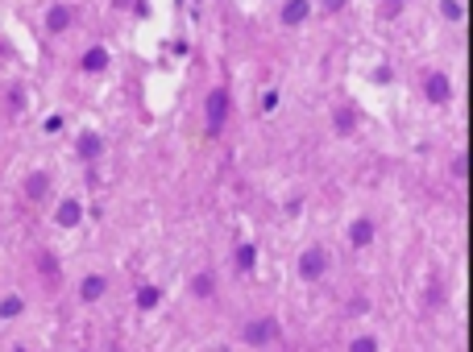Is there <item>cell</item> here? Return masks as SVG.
Segmentation results:
<instances>
[{
  "instance_id": "23",
  "label": "cell",
  "mask_w": 473,
  "mask_h": 352,
  "mask_svg": "<svg viewBox=\"0 0 473 352\" xmlns=\"http://www.w3.org/2000/svg\"><path fill=\"white\" fill-rule=\"evenodd\" d=\"M262 108L274 112V108H279V91H266V95H262Z\"/></svg>"
},
{
  "instance_id": "25",
  "label": "cell",
  "mask_w": 473,
  "mask_h": 352,
  "mask_svg": "<svg viewBox=\"0 0 473 352\" xmlns=\"http://www.w3.org/2000/svg\"><path fill=\"white\" fill-rule=\"evenodd\" d=\"M324 8H328V13H340V8H345V0H324Z\"/></svg>"
},
{
  "instance_id": "18",
  "label": "cell",
  "mask_w": 473,
  "mask_h": 352,
  "mask_svg": "<svg viewBox=\"0 0 473 352\" xmlns=\"http://www.w3.org/2000/svg\"><path fill=\"white\" fill-rule=\"evenodd\" d=\"M21 311H25V299L21 295H4L0 299V319H17Z\"/></svg>"
},
{
  "instance_id": "2",
  "label": "cell",
  "mask_w": 473,
  "mask_h": 352,
  "mask_svg": "<svg viewBox=\"0 0 473 352\" xmlns=\"http://www.w3.org/2000/svg\"><path fill=\"white\" fill-rule=\"evenodd\" d=\"M279 319L274 315H262V319H249L245 327H241V340L245 344H253V348H262V344H270V340H279Z\"/></svg>"
},
{
  "instance_id": "24",
  "label": "cell",
  "mask_w": 473,
  "mask_h": 352,
  "mask_svg": "<svg viewBox=\"0 0 473 352\" xmlns=\"http://www.w3.org/2000/svg\"><path fill=\"white\" fill-rule=\"evenodd\" d=\"M407 0H382V8H386V17H399V8H403Z\"/></svg>"
},
{
  "instance_id": "10",
  "label": "cell",
  "mask_w": 473,
  "mask_h": 352,
  "mask_svg": "<svg viewBox=\"0 0 473 352\" xmlns=\"http://www.w3.org/2000/svg\"><path fill=\"white\" fill-rule=\"evenodd\" d=\"M75 154H79L84 162H95V158L104 154V137H100V133H79V141H75Z\"/></svg>"
},
{
  "instance_id": "22",
  "label": "cell",
  "mask_w": 473,
  "mask_h": 352,
  "mask_svg": "<svg viewBox=\"0 0 473 352\" xmlns=\"http://www.w3.org/2000/svg\"><path fill=\"white\" fill-rule=\"evenodd\" d=\"M8 104H13V112H21V108H25V91L13 88V91H8Z\"/></svg>"
},
{
  "instance_id": "15",
  "label": "cell",
  "mask_w": 473,
  "mask_h": 352,
  "mask_svg": "<svg viewBox=\"0 0 473 352\" xmlns=\"http://www.w3.org/2000/svg\"><path fill=\"white\" fill-rule=\"evenodd\" d=\"M38 269L46 273V282H50V286H58V278H62V269H58V257H54L50 249H42V253H38Z\"/></svg>"
},
{
  "instance_id": "9",
  "label": "cell",
  "mask_w": 473,
  "mask_h": 352,
  "mask_svg": "<svg viewBox=\"0 0 473 352\" xmlns=\"http://www.w3.org/2000/svg\"><path fill=\"white\" fill-rule=\"evenodd\" d=\"M332 129L340 133V137H353V133H357V108H353V104H340V108L332 112Z\"/></svg>"
},
{
  "instance_id": "11",
  "label": "cell",
  "mask_w": 473,
  "mask_h": 352,
  "mask_svg": "<svg viewBox=\"0 0 473 352\" xmlns=\"http://www.w3.org/2000/svg\"><path fill=\"white\" fill-rule=\"evenodd\" d=\"M46 195H50V175L46 170H34V175L25 178V199L29 203H42Z\"/></svg>"
},
{
  "instance_id": "3",
  "label": "cell",
  "mask_w": 473,
  "mask_h": 352,
  "mask_svg": "<svg viewBox=\"0 0 473 352\" xmlns=\"http://www.w3.org/2000/svg\"><path fill=\"white\" fill-rule=\"evenodd\" d=\"M324 273H328V249L324 245H307L299 253V278L303 282H320Z\"/></svg>"
},
{
  "instance_id": "14",
  "label": "cell",
  "mask_w": 473,
  "mask_h": 352,
  "mask_svg": "<svg viewBox=\"0 0 473 352\" xmlns=\"http://www.w3.org/2000/svg\"><path fill=\"white\" fill-rule=\"evenodd\" d=\"M236 269H241V273H253V265H258V249H253V245H249V241H241V245H236Z\"/></svg>"
},
{
  "instance_id": "13",
  "label": "cell",
  "mask_w": 473,
  "mask_h": 352,
  "mask_svg": "<svg viewBox=\"0 0 473 352\" xmlns=\"http://www.w3.org/2000/svg\"><path fill=\"white\" fill-rule=\"evenodd\" d=\"M307 13H312V4H307V0H286L283 13H279V21L295 29V25H303V21H307Z\"/></svg>"
},
{
  "instance_id": "21",
  "label": "cell",
  "mask_w": 473,
  "mask_h": 352,
  "mask_svg": "<svg viewBox=\"0 0 473 352\" xmlns=\"http://www.w3.org/2000/svg\"><path fill=\"white\" fill-rule=\"evenodd\" d=\"M453 175H457V178L469 175V158H465V154H457V158H453Z\"/></svg>"
},
{
  "instance_id": "20",
  "label": "cell",
  "mask_w": 473,
  "mask_h": 352,
  "mask_svg": "<svg viewBox=\"0 0 473 352\" xmlns=\"http://www.w3.org/2000/svg\"><path fill=\"white\" fill-rule=\"evenodd\" d=\"M349 352H378V340H374V336H357V340L349 344Z\"/></svg>"
},
{
  "instance_id": "16",
  "label": "cell",
  "mask_w": 473,
  "mask_h": 352,
  "mask_svg": "<svg viewBox=\"0 0 473 352\" xmlns=\"http://www.w3.org/2000/svg\"><path fill=\"white\" fill-rule=\"evenodd\" d=\"M158 303H162V286H154V282L138 286V307H142V311H154Z\"/></svg>"
},
{
  "instance_id": "19",
  "label": "cell",
  "mask_w": 473,
  "mask_h": 352,
  "mask_svg": "<svg viewBox=\"0 0 473 352\" xmlns=\"http://www.w3.org/2000/svg\"><path fill=\"white\" fill-rule=\"evenodd\" d=\"M440 17H444V21H461V17H465L461 0H440Z\"/></svg>"
},
{
  "instance_id": "12",
  "label": "cell",
  "mask_w": 473,
  "mask_h": 352,
  "mask_svg": "<svg viewBox=\"0 0 473 352\" xmlns=\"http://www.w3.org/2000/svg\"><path fill=\"white\" fill-rule=\"evenodd\" d=\"M54 220H58V228H75V224L84 220V203L79 199H62L58 212H54Z\"/></svg>"
},
{
  "instance_id": "5",
  "label": "cell",
  "mask_w": 473,
  "mask_h": 352,
  "mask_svg": "<svg viewBox=\"0 0 473 352\" xmlns=\"http://www.w3.org/2000/svg\"><path fill=\"white\" fill-rule=\"evenodd\" d=\"M424 95L432 104H444L448 95H453V83H448V75H440V71H427L424 75Z\"/></svg>"
},
{
  "instance_id": "17",
  "label": "cell",
  "mask_w": 473,
  "mask_h": 352,
  "mask_svg": "<svg viewBox=\"0 0 473 352\" xmlns=\"http://www.w3.org/2000/svg\"><path fill=\"white\" fill-rule=\"evenodd\" d=\"M191 290H195V299H212V295H216V278H212V273H195Z\"/></svg>"
},
{
  "instance_id": "1",
  "label": "cell",
  "mask_w": 473,
  "mask_h": 352,
  "mask_svg": "<svg viewBox=\"0 0 473 352\" xmlns=\"http://www.w3.org/2000/svg\"><path fill=\"white\" fill-rule=\"evenodd\" d=\"M229 112H233V95H229V88H212L208 91V100H204V125H208V137H220V133H225Z\"/></svg>"
},
{
  "instance_id": "7",
  "label": "cell",
  "mask_w": 473,
  "mask_h": 352,
  "mask_svg": "<svg viewBox=\"0 0 473 352\" xmlns=\"http://www.w3.org/2000/svg\"><path fill=\"white\" fill-rule=\"evenodd\" d=\"M71 25H75V8H71V4H54V8L46 13V29H50V34H67Z\"/></svg>"
},
{
  "instance_id": "26",
  "label": "cell",
  "mask_w": 473,
  "mask_h": 352,
  "mask_svg": "<svg viewBox=\"0 0 473 352\" xmlns=\"http://www.w3.org/2000/svg\"><path fill=\"white\" fill-rule=\"evenodd\" d=\"M108 352H121V348H116V344H112V348H108Z\"/></svg>"
},
{
  "instance_id": "6",
  "label": "cell",
  "mask_w": 473,
  "mask_h": 352,
  "mask_svg": "<svg viewBox=\"0 0 473 352\" xmlns=\"http://www.w3.org/2000/svg\"><path fill=\"white\" fill-rule=\"evenodd\" d=\"M108 295V273H88L84 282H79V299L84 303H100Z\"/></svg>"
},
{
  "instance_id": "4",
  "label": "cell",
  "mask_w": 473,
  "mask_h": 352,
  "mask_svg": "<svg viewBox=\"0 0 473 352\" xmlns=\"http://www.w3.org/2000/svg\"><path fill=\"white\" fill-rule=\"evenodd\" d=\"M374 236H378V224L370 220V216H357V220L349 224V245H353V249L374 245Z\"/></svg>"
},
{
  "instance_id": "8",
  "label": "cell",
  "mask_w": 473,
  "mask_h": 352,
  "mask_svg": "<svg viewBox=\"0 0 473 352\" xmlns=\"http://www.w3.org/2000/svg\"><path fill=\"white\" fill-rule=\"evenodd\" d=\"M79 71H84V75H100V71H108V46H92V50H84Z\"/></svg>"
}]
</instances>
